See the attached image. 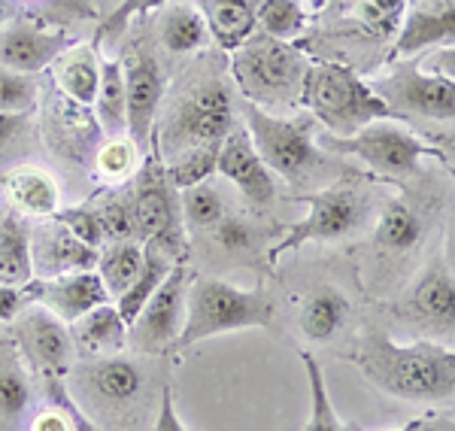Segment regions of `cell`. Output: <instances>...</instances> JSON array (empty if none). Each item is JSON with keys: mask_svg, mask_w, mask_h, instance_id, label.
Instances as JSON below:
<instances>
[{"mask_svg": "<svg viewBox=\"0 0 455 431\" xmlns=\"http://www.w3.org/2000/svg\"><path fill=\"white\" fill-rule=\"evenodd\" d=\"M349 362L383 395L413 404L455 401V349L431 340L395 343L386 331L368 328L349 349Z\"/></svg>", "mask_w": 455, "mask_h": 431, "instance_id": "obj_1", "label": "cell"}, {"mask_svg": "<svg viewBox=\"0 0 455 431\" xmlns=\"http://www.w3.org/2000/svg\"><path fill=\"white\" fill-rule=\"evenodd\" d=\"M310 58L285 40L255 31L240 49L231 52V73L246 104H255L267 113L298 107L304 98V79Z\"/></svg>", "mask_w": 455, "mask_h": 431, "instance_id": "obj_2", "label": "cell"}, {"mask_svg": "<svg viewBox=\"0 0 455 431\" xmlns=\"http://www.w3.org/2000/svg\"><path fill=\"white\" fill-rule=\"evenodd\" d=\"M276 316V304L261 289H240L219 276H192L186 298V325L176 349H188L201 340L243 328H267Z\"/></svg>", "mask_w": 455, "mask_h": 431, "instance_id": "obj_3", "label": "cell"}, {"mask_svg": "<svg viewBox=\"0 0 455 431\" xmlns=\"http://www.w3.org/2000/svg\"><path fill=\"white\" fill-rule=\"evenodd\" d=\"M300 100L310 107L315 122H322L340 140L358 134L371 122L395 119V113L388 109L386 100L355 70L337 61L310 64L304 79V98Z\"/></svg>", "mask_w": 455, "mask_h": 431, "instance_id": "obj_4", "label": "cell"}, {"mask_svg": "<svg viewBox=\"0 0 455 431\" xmlns=\"http://www.w3.org/2000/svg\"><path fill=\"white\" fill-rule=\"evenodd\" d=\"M131 216H134V237L143 246L164 252L171 261H182L188 243L180 210V192L167 180L156 140H152L149 162L143 164V177L134 188V198H131Z\"/></svg>", "mask_w": 455, "mask_h": 431, "instance_id": "obj_5", "label": "cell"}, {"mask_svg": "<svg viewBox=\"0 0 455 431\" xmlns=\"http://www.w3.org/2000/svg\"><path fill=\"white\" fill-rule=\"evenodd\" d=\"M300 201L307 204V216L285 231L280 243H274L267 255L270 265H276L285 252H295L307 243H328V240L349 237L352 231L362 228L371 213L368 192L355 182H334L315 195H304Z\"/></svg>", "mask_w": 455, "mask_h": 431, "instance_id": "obj_6", "label": "cell"}, {"mask_svg": "<svg viewBox=\"0 0 455 431\" xmlns=\"http://www.w3.org/2000/svg\"><path fill=\"white\" fill-rule=\"evenodd\" d=\"M243 119L255 149L276 177L304 182L322 164L313 140V119H285L255 104H243Z\"/></svg>", "mask_w": 455, "mask_h": 431, "instance_id": "obj_7", "label": "cell"}, {"mask_svg": "<svg viewBox=\"0 0 455 431\" xmlns=\"http://www.w3.org/2000/svg\"><path fill=\"white\" fill-rule=\"evenodd\" d=\"M234 128L237 125H234L231 92L222 83H204L167 113L158 149H164L171 158L188 146L222 143Z\"/></svg>", "mask_w": 455, "mask_h": 431, "instance_id": "obj_8", "label": "cell"}, {"mask_svg": "<svg viewBox=\"0 0 455 431\" xmlns=\"http://www.w3.org/2000/svg\"><path fill=\"white\" fill-rule=\"evenodd\" d=\"M328 146L337 152H347V156H355L373 173L388 180H403L416 173L422 158L435 152L425 146L422 137H416L413 131H407L392 119L371 122L368 128H362L352 137H343V140L334 137V140H328Z\"/></svg>", "mask_w": 455, "mask_h": 431, "instance_id": "obj_9", "label": "cell"}, {"mask_svg": "<svg viewBox=\"0 0 455 431\" xmlns=\"http://www.w3.org/2000/svg\"><path fill=\"white\" fill-rule=\"evenodd\" d=\"M371 89L398 116L455 122V83L437 73H422L416 64H395L383 76L371 79Z\"/></svg>", "mask_w": 455, "mask_h": 431, "instance_id": "obj_10", "label": "cell"}, {"mask_svg": "<svg viewBox=\"0 0 455 431\" xmlns=\"http://www.w3.org/2000/svg\"><path fill=\"white\" fill-rule=\"evenodd\" d=\"M192 274L182 261H176L164 283L152 291L140 316L128 325V343H134L140 353L149 355H167L176 349V340L186 325V298Z\"/></svg>", "mask_w": 455, "mask_h": 431, "instance_id": "obj_11", "label": "cell"}, {"mask_svg": "<svg viewBox=\"0 0 455 431\" xmlns=\"http://www.w3.org/2000/svg\"><path fill=\"white\" fill-rule=\"evenodd\" d=\"M16 347L40 377H68L73 362L70 328L40 304H28L16 316Z\"/></svg>", "mask_w": 455, "mask_h": 431, "instance_id": "obj_12", "label": "cell"}, {"mask_svg": "<svg viewBox=\"0 0 455 431\" xmlns=\"http://www.w3.org/2000/svg\"><path fill=\"white\" fill-rule=\"evenodd\" d=\"M124 68V100H128V137L137 149H146L152 143V128L164 98V73H161L156 55L149 49L137 46L122 58Z\"/></svg>", "mask_w": 455, "mask_h": 431, "instance_id": "obj_13", "label": "cell"}, {"mask_svg": "<svg viewBox=\"0 0 455 431\" xmlns=\"http://www.w3.org/2000/svg\"><path fill=\"white\" fill-rule=\"evenodd\" d=\"M216 173H222L228 182H234L252 210H267L276 201L274 171L264 164L246 128H234L222 140Z\"/></svg>", "mask_w": 455, "mask_h": 431, "instance_id": "obj_14", "label": "cell"}, {"mask_svg": "<svg viewBox=\"0 0 455 431\" xmlns=\"http://www.w3.org/2000/svg\"><path fill=\"white\" fill-rule=\"evenodd\" d=\"M25 295L31 304L46 307L64 325H73L85 313H92L94 307L113 301L98 270H79V274L49 276V280H36L34 276L25 286Z\"/></svg>", "mask_w": 455, "mask_h": 431, "instance_id": "obj_15", "label": "cell"}, {"mask_svg": "<svg viewBox=\"0 0 455 431\" xmlns=\"http://www.w3.org/2000/svg\"><path fill=\"white\" fill-rule=\"evenodd\" d=\"M68 49V34L52 31V28L40 25L34 19H16L0 28V64L10 70L28 73V76L46 70Z\"/></svg>", "mask_w": 455, "mask_h": 431, "instance_id": "obj_16", "label": "cell"}, {"mask_svg": "<svg viewBox=\"0 0 455 431\" xmlns=\"http://www.w3.org/2000/svg\"><path fill=\"white\" fill-rule=\"evenodd\" d=\"M100 250L83 243L70 228H64L55 219H43L31 231V261L36 280H49V276L79 274V270L98 267Z\"/></svg>", "mask_w": 455, "mask_h": 431, "instance_id": "obj_17", "label": "cell"}, {"mask_svg": "<svg viewBox=\"0 0 455 431\" xmlns=\"http://www.w3.org/2000/svg\"><path fill=\"white\" fill-rule=\"evenodd\" d=\"M455 40V0H407L395 55H416Z\"/></svg>", "mask_w": 455, "mask_h": 431, "instance_id": "obj_18", "label": "cell"}, {"mask_svg": "<svg viewBox=\"0 0 455 431\" xmlns=\"http://www.w3.org/2000/svg\"><path fill=\"white\" fill-rule=\"evenodd\" d=\"M192 6L207 21V31L216 46L225 49L228 55L259 31L255 25L259 0H192Z\"/></svg>", "mask_w": 455, "mask_h": 431, "instance_id": "obj_19", "label": "cell"}, {"mask_svg": "<svg viewBox=\"0 0 455 431\" xmlns=\"http://www.w3.org/2000/svg\"><path fill=\"white\" fill-rule=\"evenodd\" d=\"M73 347H79L92 359H109V355H122L128 347V323L122 319V313L116 310V304H100L92 313H85L83 319L70 325Z\"/></svg>", "mask_w": 455, "mask_h": 431, "instance_id": "obj_20", "label": "cell"}, {"mask_svg": "<svg viewBox=\"0 0 455 431\" xmlns=\"http://www.w3.org/2000/svg\"><path fill=\"white\" fill-rule=\"evenodd\" d=\"M410 316L437 328H455V276L446 270L443 259L431 261L410 291Z\"/></svg>", "mask_w": 455, "mask_h": 431, "instance_id": "obj_21", "label": "cell"}, {"mask_svg": "<svg viewBox=\"0 0 455 431\" xmlns=\"http://www.w3.org/2000/svg\"><path fill=\"white\" fill-rule=\"evenodd\" d=\"M79 379H83V386L94 398H100L104 404H113V407H122V404H128V401H134L143 389V371L131 359H124V355L94 359L83 374H79Z\"/></svg>", "mask_w": 455, "mask_h": 431, "instance_id": "obj_22", "label": "cell"}, {"mask_svg": "<svg viewBox=\"0 0 455 431\" xmlns=\"http://www.w3.org/2000/svg\"><path fill=\"white\" fill-rule=\"evenodd\" d=\"M349 301L340 289L334 286H319L307 295L304 307L298 313V328L307 340L315 347H325V343L337 340V334L347 328L349 323Z\"/></svg>", "mask_w": 455, "mask_h": 431, "instance_id": "obj_23", "label": "cell"}, {"mask_svg": "<svg viewBox=\"0 0 455 431\" xmlns=\"http://www.w3.org/2000/svg\"><path fill=\"white\" fill-rule=\"evenodd\" d=\"M4 186L19 213L31 219H40L43 222V219H52L61 210L58 182L52 180V173L40 171V167H16V171L6 173Z\"/></svg>", "mask_w": 455, "mask_h": 431, "instance_id": "obj_24", "label": "cell"}, {"mask_svg": "<svg viewBox=\"0 0 455 431\" xmlns=\"http://www.w3.org/2000/svg\"><path fill=\"white\" fill-rule=\"evenodd\" d=\"M55 83L73 104L92 107L100 83V55L94 46H73L55 61Z\"/></svg>", "mask_w": 455, "mask_h": 431, "instance_id": "obj_25", "label": "cell"}, {"mask_svg": "<svg viewBox=\"0 0 455 431\" xmlns=\"http://www.w3.org/2000/svg\"><path fill=\"white\" fill-rule=\"evenodd\" d=\"M422 231H425L422 216L403 198H395L386 204L383 213L377 219L373 243L386 255H403V252L416 250V243L422 240Z\"/></svg>", "mask_w": 455, "mask_h": 431, "instance_id": "obj_26", "label": "cell"}, {"mask_svg": "<svg viewBox=\"0 0 455 431\" xmlns=\"http://www.w3.org/2000/svg\"><path fill=\"white\" fill-rule=\"evenodd\" d=\"M98 125L107 137H128V100H124V68L119 58H100V83L98 98Z\"/></svg>", "mask_w": 455, "mask_h": 431, "instance_id": "obj_27", "label": "cell"}, {"mask_svg": "<svg viewBox=\"0 0 455 431\" xmlns=\"http://www.w3.org/2000/svg\"><path fill=\"white\" fill-rule=\"evenodd\" d=\"M143 259H146V246L140 240H113V243L100 246V259L94 270L100 274V280H104L113 301L137 280Z\"/></svg>", "mask_w": 455, "mask_h": 431, "instance_id": "obj_28", "label": "cell"}, {"mask_svg": "<svg viewBox=\"0 0 455 431\" xmlns=\"http://www.w3.org/2000/svg\"><path fill=\"white\" fill-rule=\"evenodd\" d=\"M207 21L192 4H173L171 10H164V16L158 21V40L167 52L186 55L197 52L207 43Z\"/></svg>", "mask_w": 455, "mask_h": 431, "instance_id": "obj_29", "label": "cell"}, {"mask_svg": "<svg viewBox=\"0 0 455 431\" xmlns=\"http://www.w3.org/2000/svg\"><path fill=\"white\" fill-rule=\"evenodd\" d=\"M16 340H0V422H12L31 404V379Z\"/></svg>", "mask_w": 455, "mask_h": 431, "instance_id": "obj_30", "label": "cell"}, {"mask_svg": "<svg viewBox=\"0 0 455 431\" xmlns=\"http://www.w3.org/2000/svg\"><path fill=\"white\" fill-rule=\"evenodd\" d=\"M176 265V261L167 259L164 252L152 250V246H146V259H143V267L140 274H137V280L131 283L128 289L122 291L119 298H116V310L122 313L124 323H134L137 316H140V310L146 307V301L152 298V291H156L161 283H164V276L171 274V267Z\"/></svg>", "mask_w": 455, "mask_h": 431, "instance_id": "obj_31", "label": "cell"}, {"mask_svg": "<svg viewBox=\"0 0 455 431\" xmlns=\"http://www.w3.org/2000/svg\"><path fill=\"white\" fill-rule=\"evenodd\" d=\"M31 280H34L31 234L19 228L16 222H6L0 228V283L12 289H25Z\"/></svg>", "mask_w": 455, "mask_h": 431, "instance_id": "obj_32", "label": "cell"}, {"mask_svg": "<svg viewBox=\"0 0 455 431\" xmlns=\"http://www.w3.org/2000/svg\"><path fill=\"white\" fill-rule=\"evenodd\" d=\"M255 25H259L261 34L274 36V40L291 43L310 25V10H307L304 0H259Z\"/></svg>", "mask_w": 455, "mask_h": 431, "instance_id": "obj_33", "label": "cell"}, {"mask_svg": "<svg viewBox=\"0 0 455 431\" xmlns=\"http://www.w3.org/2000/svg\"><path fill=\"white\" fill-rule=\"evenodd\" d=\"M219 146L222 143H212V146H188V149L176 152L164 162L167 180L176 192L182 188H192L197 182H207L212 173H216L219 164Z\"/></svg>", "mask_w": 455, "mask_h": 431, "instance_id": "obj_34", "label": "cell"}, {"mask_svg": "<svg viewBox=\"0 0 455 431\" xmlns=\"http://www.w3.org/2000/svg\"><path fill=\"white\" fill-rule=\"evenodd\" d=\"M300 362H304L307 383H310V416H307L304 431H347V426L340 422V416H337L331 404V395H328L322 364L310 353H300Z\"/></svg>", "mask_w": 455, "mask_h": 431, "instance_id": "obj_35", "label": "cell"}, {"mask_svg": "<svg viewBox=\"0 0 455 431\" xmlns=\"http://www.w3.org/2000/svg\"><path fill=\"white\" fill-rule=\"evenodd\" d=\"M180 210L186 228H212L219 219L225 216V198L219 195V188L212 182H197L192 188L180 192Z\"/></svg>", "mask_w": 455, "mask_h": 431, "instance_id": "obj_36", "label": "cell"}, {"mask_svg": "<svg viewBox=\"0 0 455 431\" xmlns=\"http://www.w3.org/2000/svg\"><path fill=\"white\" fill-rule=\"evenodd\" d=\"M137 158H140V149L131 137H109L98 149L94 167H98V177H104L107 182H122L134 173Z\"/></svg>", "mask_w": 455, "mask_h": 431, "instance_id": "obj_37", "label": "cell"}, {"mask_svg": "<svg viewBox=\"0 0 455 431\" xmlns=\"http://www.w3.org/2000/svg\"><path fill=\"white\" fill-rule=\"evenodd\" d=\"M36 104V83L34 76L10 70L0 64V113L25 116Z\"/></svg>", "mask_w": 455, "mask_h": 431, "instance_id": "obj_38", "label": "cell"}, {"mask_svg": "<svg viewBox=\"0 0 455 431\" xmlns=\"http://www.w3.org/2000/svg\"><path fill=\"white\" fill-rule=\"evenodd\" d=\"M55 222H61L64 228H70L76 234L83 243L94 246V250H100V246H107V228H104V219H100V210L98 207H70V210H58L52 216Z\"/></svg>", "mask_w": 455, "mask_h": 431, "instance_id": "obj_39", "label": "cell"}, {"mask_svg": "<svg viewBox=\"0 0 455 431\" xmlns=\"http://www.w3.org/2000/svg\"><path fill=\"white\" fill-rule=\"evenodd\" d=\"M40 379H43V392H46L49 404L68 413L73 431H100L98 422L88 419V416L79 411L76 401H73V392H70V386H68V377H40Z\"/></svg>", "mask_w": 455, "mask_h": 431, "instance_id": "obj_40", "label": "cell"}, {"mask_svg": "<svg viewBox=\"0 0 455 431\" xmlns=\"http://www.w3.org/2000/svg\"><path fill=\"white\" fill-rule=\"evenodd\" d=\"M407 0H358V19L377 34H388L395 25H403Z\"/></svg>", "mask_w": 455, "mask_h": 431, "instance_id": "obj_41", "label": "cell"}, {"mask_svg": "<svg viewBox=\"0 0 455 431\" xmlns=\"http://www.w3.org/2000/svg\"><path fill=\"white\" fill-rule=\"evenodd\" d=\"M158 6H164V0H119V4L109 10V16L100 21L98 40H113V36H119L124 28L131 25V19L146 16V12L158 10Z\"/></svg>", "mask_w": 455, "mask_h": 431, "instance_id": "obj_42", "label": "cell"}, {"mask_svg": "<svg viewBox=\"0 0 455 431\" xmlns=\"http://www.w3.org/2000/svg\"><path fill=\"white\" fill-rule=\"evenodd\" d=\"M212 237L225 252H249L255 246V228L240 216H222L212 225Z\"/></svg>", "mask_w": 455, "mask_h": 431, "instance_id": "obj_43", "label": "cell"}, {"mask_svg": "<svg viewBox=\"0 0 455 431\" xmlns=\"http://www.w3.org/2000/svg\"><path fill=\"white\" fill-rule=\"evenodd\" d=\"M100 219H104L107 240H137L134 237V216H131V201H107L100 204Z\"/></svg>", "mask_w": 455, "mask_h": 431, "instance_id": "obj_44", "label": "cell"}, {"mask_svg": "<svg viewBox=\"0 0 455 431\" xmlns=\"http://www.w3.org/2000/svg\"><path fill=\"white\" fill-rule=\"evenodd\" d=\"M31 304L25 295V289H12L0 283V323H16V316Z\"/></svg>", "mask_w": 455, "mask_h": 431, "instance_id": "obj_45", "label": "cell"}, {"mask_svg": "<svg viewBox=\"0 0 455 431\" xmlns=\"http://www.w3.org/2000/svg\"><path fill=\"white\" fill-rule=\"evenodd\" d=\"M152 431H188L186 422L180 419V413H176V404H173V395L171 389L161 392V404H158V413H156V426Z\"/></svg>", "mask_w": 455, "mask_h": 431, "instance_id": "obj_46", "label": "cell"}, {"mask_svg": "<svg viewBox=\"0 0 455 431\" xmlns=\"http://www.w3.org/2000/svg\"><path fill=\"white\" fill-rule=\"evenodd\" d=\"M31 431H73L68 413L58 411V407L49 404V411L36 413L34 422H31Z\"/></svg>", "mask_w": 455, "mask_h": 431, "instance_id": "obj_47", "label": "cell"}, {"mask_svg": "<svg viewBox=\"0 0 455 431\" xmlns=\"http://www.w3.org/2000/svg\"><path fill=\"white\" fill-rule=\"evenodd\" d=\"M428 64L437 76H446L455 83V46H440L428 55Z\"/></svg>", "mask_w": 455, "mask_h": 431, "instance_id": "obj_48", "label": "cell"}, {"mask_svg": "<svg viewBox=\"0 0 455 431\" xmlns=\"http://www.w3.org/2000/svg\"><path fill=\"white\" fill-rule=\"evenodd\" d=\"M443 265L446 270L455 276V207H452V213L450 219H446V234H443Z\"/></svg>", "mask_w": 455, "mask_h": 431, "instance_id": "obj_49", "label": "cell"}, {"mask_svg": "<svg viewBox=\"0 0 455 431\" xmlns=\"http://www.w3.org/2000/svg\"><path fill=\"white\" fill-rule=\"evenodd\" d=\"M416 431H455V416H425V419L413 422Z\"/></svg>", "mask_w": 455, "mask_h": 431, "instance_id": "obj_50", "label": "cell"}, {"mask_svg": "<svg viewBox=\"0 0 455 431\" xmlns=\"http://www.w3.org/2000/svg\"><path fill=\"white\" fill-rule=\"evenodd\" d=\"M435 143H437L435 146V156L443 158V162L455 171V134H437Z\"/></svg>", "mask_w": 455, "mask_h": 431, "instance_id": "obj_51", "label": "cell"}, {"mask_svg": "<svg viewBox=\"0 0 455 431\" xmlns=\"http://www.w3.org/2000/svg\"><path fill=\"white\" fill-rule=\"evenodd\" d=\"M19 119H21V116H6V113H0V149H4L6 140H10V137L16 134Z\"/></svg>", "mask_w": 455, "mask_h": 431, "instance_id": "obj_52", "label": "cell"}, {"mask_svg": "<svg viewBox=\"0 0 455 431\" xmlns=\"http://www.w3.org/2000/svg\"><path fill=\"white\" fill-rule=\"evenodd\" d=\"M6 16H10V6H6V0H0V28L6 25Z\"/></svg>", "mask_w": 455, "mask_h": 431, "instance_id": "obj_53", "label": "cell"}, {"mask_svg": "<svg viewBox=\"0 0 455 431\" xmlns=\"http://www.w3.org/2000/svg\"><path fill=\"white\" fill-rule=\"evenodd\" d=\"M304 4H310V6H313V10H319V6H322V4H325V0H304Z\"/></svg>", "mask_w": 455, "mask_h": 431, "instance_id": "obj_54", "label": "cell"}, {"mask_svg": "<svg viewBox=\"0 0 455 431\" xmlns=\"http://www.w3.org/2000/svg\"><path fill=\"white\" fill-rule=\"evenodd\" d=\"M395 431H416V426L410 422V426H403V428H395Z\"/></svg>", "mask_w": 455, "mask_h": 431, "instance_id": "obj_55", "label": "cell"}, {"mask_svg": "<svg viewBox=\"0 0 455 431\" xmlns=\"http://www.w3.org/2000/svg\"><path fill=\"white\" fill-rule=\"evenodd\" d=\"M450 416H455V404H452V413H450Z\"/></svg>", "mask_w": 455, "mask_h": 431, "instance_id": "obj_56", "label": "cell"}, {"mask_svg": "<svg viewBox=\"0 0 455 431\" xmlns=\"http://www.w3.org/2000/svg\"><path fill=\"white\" fill-rule=\"evenodd\" d=\"M116 4H119V0H116Z\"/></svg>", "mask_w": 455, "mask_h": 431, "instance_id": "obj_57", "label": "cell"}]
</instances>
